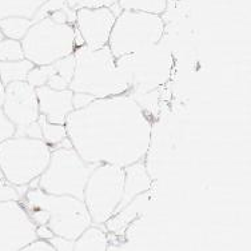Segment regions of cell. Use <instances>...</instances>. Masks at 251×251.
I'll use <instances>...</instances> for the list:
<instances>
[{"instance_id":"1","label":"cell","mask_w":251,"mask_h":251,"mask_svg":"<svg viewBox=\"0 0 251 251\" xmlns=\"http://www.w3.org/2000/svg\"><path fill=\"white\" fill-rule=\"evenodd\" d=\"M64 125L71 145L87 163L126 167L143 159L150 149L152 125L130 92L73 110Z\"/></svg>"},{"instance_id":"2","label":"cell","mask_w":251,"mask_h":251,"mask_svg":"<svg viewBox=\"0 0 251 251\" xmlns=\"http://www.w3.org/2000/svg\"><path fill=\"white\" fill-rule=\"evenodd\" d=\"M74 53L76 62L68 86L71 91L90 94L97 99L130 91V84L118 67L108 44L98 50H90L83 44Z\"/></svg>"},{"instance_id":"3","label":"cell","mask_w":251,"mask_h":251,"mask_svg":"<svg viewBox=\"0 0 251 251\" xmlns=\"http://www.w3.org/2000/svg\"><path fill=\"white\" fill-rule=\"evenodd\" d=\"M25 208H39L47 215V226L53 235L76 239L88 226L92 225L83 199L71 195H55L43 191L42 188H28L20 199Z\"/></svg>"},{"instance_id":"4","label":"cell","mask_w":251,"mask_h":251,"mask_svg":"<svg viewBox=\"0 0 251 251\" xmlns=\"http://www.w3.org/2000/svg\"><path fill=\"white\" fill-rule=\"evenodd\" d=\"M51 155L43 139L14 135L0 143V170L14 186H28L47 167Z\"/></svg>"},{"instance_id":"5","label":"cell","mask_w":251,"mask_h":251,"mask_svg":"<svg viewBox=\"0 0 251 251\" xmlns=\"http://www.w3.org/2000/svg\"><path fill=\"white\" fill-rule=\"evenodd\" d=\"M25 58L35 66L51 64L76 50L75 25L59 23L49 15L35 20L20 40Z\"/></svg>"},{"instance_id":"6","label":"cell","mask_w":251,"mask_h":251,"mask_svg":"<svg viewBox=\"0 0 251 251\" xmlns=\"http://www.w3.org/2000/svg\"><path fill=\"white\" fill-rule=\"evenodd\" d=\"M95 166L83 160L73 146L56 147L51 150L49 164L36 178V184L49 194L83 199L88 176Z\"/></svg>"},{"instance_id":"7","label":"cell","mask_w":251,"mask_h":251,"mask_svg":"<svg viewBox=\"0 0 251 251\" xmlns=\"http://www.w3.org/2000/svg\"><path fill=\"white\" fill-rule=\"evenodd\" d=\"M173 55L159 43L116 58V64L130 84V94L154 92L173 71Z\"/></svg>"},{"instance_id":"8","label":"cell","mask_w":251,"mask_h":251,"mask_svg":"<svg viewBox=\"0 0 251 251\" xmlns=\"http://www.w3.org/2000/svg\"><path fill=\"white\" fill-rule=\"evenodd\" d=\"M163 34L164 22L160 15L122 10L112 25L108 47L114 58H121L160 43Z\"/></svg>"},{"instance_id":"9","label":"cell","mask_w":251,"mask_h":251,"mask_svg":"<svg viewBox=\"0 0 251 251\" xmlns=\"http://www.w3.org/2000/svg\"><path fill=\"white\" fill-rule=\"evenodd\" d=\"M125 167L116 164H97L88 176L83 202L94 225H104L115 214L123 194Z\"/></svg>"},{"instance_id":"10","label":"cell","mask_w":251,"mask_h":251,"mask_svg":"<svg viewBox=\"0 0 251 251\" xmlns=\"http://www.w3.org/2000/svg\"><path fill=\"white\" fill-rule=\"evenodd\" d=\"M36 238V225L20 201L0 202V251H22Z\"/></svg>"},{"instance_id":"11","label":"cell","mask_w":251,"mask_h":251,"mask_svg":"<svg viewBox=\"0 0 251 251\" xmlns=\"http://www.w3.org/2000/svg\"><path fill=\"white\" fill-rule=\"evenodd\" d=\"M1 108L15 126V135H25V130L38 123L40 116L35 87L27 82H14L5 86Z\"/></svg>"},{"instance_id":"12","label":"cell","mask_w":251,"mask_h":251,"mask_svg":"<svg viewBox=\"0 0 251 251\" xmlns=\"http://www.w3.org/2000/svg\"><path fill=\"white\" fill-rule=\"evenodd\" d=\"M115 18L116 15L110 7L77 10L75 25L84 46L90 50H98L107 46Z\"/></svg>"},{"instance_id":"13","label":"cell","mask_w":251,"mask_h":251,"mask_svg":"<svg viewBox=\"0 0 251 251\" xmlns=\"http://www.w3.org/2000/svg\"><path fill=\"white\" fill-rule=\"evenodd\" d=\"M38 97L39 112L51 123L64 125L70 112L73 111V91L55 90L49 86L35 88Z\"/></svg>"},{"instance_id":"14","label":"cell","mask_w":251,"mask_h":251,"mask_svg":"<svg viewBox=\"0 0 251 251\" xmlns=\"http://www.w3.org/2000/svg\"><path fill=\"white\" fill-rule=\"evenodd\" d=\"M125 184H123V194L119 202V206L116 207V211H119L126 207L134 198H136L140 194L146 193L151 187V178L145 164L142 160L135 163L126 166L125 167Z\"/></svg>"},{"instance_id":"15","label":"cell","mask_w":251,"mask_h":251,"mask_svg":"<svg viewBox=\"0 0 251 251\" xmlns=\"http://www.w3.org/2000/svg\"><path fill=\"white\" fill-rule=\"evenodd\" d=\"M75 53L59 59L51 63L50 66V76L46 86L55 90H66L71 83L75 71Z\"/></svg>"},{"instance_id":"16","label":"cell","mask_w":251,"mask_h":251,"mask_svg":"<svg viewBox=\"0 0 251 251\" xmlns=\"http://www.w3.org/2000/svg\"><path fill=\"white\" fill-rule=\"evenodd\" d=\"M46 0H0V19L22 16L34 20Z\"/></svg>"},{"instance_id":"17","label":"cell","mask_w":251,"mask_h":251,"mask_svg":"<svg viewBox=\"0 0 251 251\" xmlns=\"http://www.w3.org/2000/svg\"><path fill=\"white\" fill-rule=\"evenodd\" d=\"M108 237L103 228L92 223L75 239L74 251H107Z\"/></svg>"},{"instance_id":"18","label":"cell","mask_w":251,"mask_h":251,"mask_svg":"<svg viewBox=\"0 0 251 251\" xmlns=\"http://www.w3.org/2000/svg\"><path fill=\"white\" fill-rule=\"evenodd\" d=\"M140 204H142V198L140 195H138L136 198L131 201L126 207H123L119 211H116L104 225L108 231L114 232L121 235L125 232V230L128 227L132 221H135V218L138 217V214L140 213Z\"/></svg>"},{"instance_id":"19","label":"cell","mask_w":251,"mask_h":251,"mask_svg":"<svg viewBox=\"0 0 251 251\" xmlns=\"http://www.w3.org/2000/svg\"><path fill=\"white\" fill-rule=\"evenodd\" d=\"M34 66V63L25 58L12 62H0V79L5 86L14 82H25Z\"/></svg>"},{"instance_id":"20","label":"cell","mask_w":251,"mask_h":251,"mask_svg":"<svg viewBox=\"0 0 251 251\" xmlns=\"http://www.w3.org/2000/svg\"><path fill=\"white\" fill-rule=\"evenodd\" d=\"M34 20L22 16H10L0 19V31L3 32L5 38L22 40L25 35L28 32L29 27L32 25Z\"/></svg>"},{"instance_id":"21","label":"cell","mask_w":251,"mask_h":251,"mask_svg":"<svg viewBox=\"0 0 251 251\" xmlns=\"http://www.w3.org/2000/svg\"><path fill=\"white\" fill-rule=\"evenodd\" d=\"M169 0H118L121 10L139 11L149 14L162 15L167 8Z\"/></svg>"},{"instance_id":"22","label":"cell","mask_w":251,"mask_h":251,"mask_svg":"<svg viewBox=\"0 0 251 251\" xmlns=\"http://www.w3.org/2000/svg\"><path fill=\"white\" fill-rule=\"evenodd\" d=\"M39 125L42 131V139L52 149L58 146L60 142L67 138V130L66 125H58V123H51L43 115L39 116Z\"/></svg>"},{"instance_id":"23","label":"cell","mask_w":251,"mask_h":251,"mask_svg":"<svg viewBox=\"0 0 251 251\" xmlns=\"http://www.w3.org/2000/svg\"><path fill=\"white\" fill-rule=\"evenodd\" d=\"M25 58L20 40L4 38L0 42V62H12Z\"/></svg>"},{"instance_id":"24","label":"cell","mask_w":251,"mask_h":251,"mask_svg":"<svg viewBox=\"0 0 251 251\" xmlns=\"http://www.w3.org/2000/svg\"><path fill=\"white\" fill-rule=\"evenodd\" d=\"M50 76V66L44 64V66H34L32 70L28 73L27 80L32 87H40V86H46V83L49 80Z\"/></svg>"},{"instance_id":"25","label":"cell","mask_w":251,"mask_h":251,"mask_svg":"<svg viewBox=\"0 0 251 251\" xmlns=\"http://www.w3.org/2000/svg\"><path fill=\"white\" fill-rule=\"evenodd\" d=\"M118 0H67L68 8L74 11L80 8H101V7H111L116 4Z\"/></svg>"},{"instance_id":"26","label":"cell","mask_w":251,"mask_h":251,"mask_svg":"<svg viewBox=\"0 0 251 251\" xmlns=\"http://www.w3.org/2000/svg\"><path fill=\"white\" fill-rule=\"evenodd\" d=\"M19 191L18 187L10 183L7 178L3 174V171L0 170V202H4V201H20Z\"/></svg>"},{"instance_id":"27","label":"cell","mask_w":251,"mask_h":251,"mask_svg":"<svg viewBox=\"0 0 251 251\" xmlns=\"http://www.w3.org/2000/svg\"><path fill=\"white\" fill-rule=\"evenodd\" d=\"M58 10H68L67 0H46V3L38 11V14L35 15L34 22L38 19H42V18L47 16V15H50L53 11Z\"/></svg>"},{"instance_id":"28","label":"cell","mask_w":251,"mask_h":251,"mask_svg":"<svg viewBox=\"0 0 251 251\" xmlns=\"http://www.w3.org/2000/svg\"><path fill=\"white\" fill-rule=\"evenodd\" d=\"M15 135V126L12 122L7 118V115L3 111V108L0 107V143L3 140L8 139L11 136Z\"/></svg>"},{"instance_id":"29","label":"cell","mask_w":251,"mask_h":251,"mask_svg":"<svg viewBox=\"0 0 251 251\" xmlns=\"http://www.w3.org/2000/svg\"><path fill=\"white\" fill-rule=\"evenodd\" d=\"M49 241L53 246L55 251H74V245H75L74 239L53 235L52 238H50Z\"/></svg>"},{"instance_id":"30","label":"cell","mask_w":251,"mask_h":251,"mask_svg":"<svg viewBox=\"0 0 251 251\" xmlns=\"http://www.w3.org/2000/svg\"><path fill=\"white\" fill-rule=\"evenodd\" d=\"M22 251H55L53 246L50 243L47 239H42V238H36L34 241L25 245Z\"/></svg>"},{"instance_id":"31","label":"cell","mask_w":251,"mask_h":251,"mask_svg":"<svg viewBox=\"0 0 251 251\" xmlns=\"http://www.w3.org/2000/svg\"><path fill=\"white\" fill-rule=\"evenodd\" d=\"M97 98H94L90 94L84 92H73V107L74 110H79L83 107L88 106L92 100H95Z\"/></svg>"},{"instance_id":"32","label":"cell","mask_w":251,"mask_h":251,"mask_svg":"<svg viewBox=\"0 0 251 251\" xmlns=\"http://www.w3.org/2000/svg\"><path fill=\"white\" fill-rule=\"evenodd\" d=\"M36 237L42 238V239H47V241H49L50 238L53 237V232L51 231L47 226L40 225V226H36Z\"/></svg>"},{"instance_id":"33","label":"cell","mask_w":251,"mask_h":251,"mask_svg":"<svg viewBox=\"0 0 251 251\" xmlns=\"http://www.w3.org/2000/svg\"><path fill=\"white\" fill-rule=\"evenodd\" d=\"M4 98H5V84L1 82V79H0V107L3 106V103H4Z\"/></svg>"},{"instance_id":"34","label":"cell","mask_w":251,"mask_h":251,"mask_svg":"<svg viewBox=\"0 0 251 251\" xmlns=\"http://www.w3.org/2000/svg\"><path fill=\"white\" fill-rule=\"evenodd\" d=\"M5 36L4 35H3V32H1V31H0V42H1V40H3V39H4Z\"/></svg>"}]
</instances>
